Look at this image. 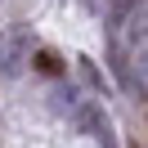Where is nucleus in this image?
Returning a JSON list of instances; mask_svg holds the SVG:
<instances>
[{
    "label": "nucleus",
    "instance_id": "1",
    "mask_svg": "<svg viewBox=\"0 0 148 148\" xmlns=\"http://www.w3.org/2000/svg\"><path fill=\"white\" fill-rule=\"evenodd\" d=\"M36 63H40V72H49V76H54V72H58V58H54V54H40V58H36Z\"/></svg>",
    "mask_w": 148,
    "mask_h": 148
}]
</instances>
